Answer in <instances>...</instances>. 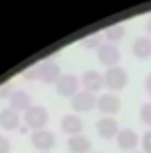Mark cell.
I'll list each match as a JSON object with an SVG mask.
<instances>
[{"instance_id":"13","label":"cell","mask_w":151,"mask_h":153,"mask_svg":"<svg viewBox=\"0 0 151 153\" xmlns=\"http://www.w3.org/2000/svg\"><path fill=\"white\" fill-rule=\"evenodd\" d=\"M139 143V135L132 128H123L117 134V144L121 150H133Z\"/></svg>"},{"instance_id":"19","label":"cell","mask_w":151,"mask_h":153,"mask_svg":"<svg viewBox=\"0 0 151 153\" xmlns=\"http://www.w3.org/2000/svg\"><path fill=\"white\" fill-rule=\"evenodd\" d=\"M82 45H84L85 48H100L103 43H101V36H100V34H94V36H91V38L84 39Z\"/></svg>"},{"instance_id":"2","label":"cell","mask_w":151,"mask_h":153,"mask_svg":"<svg viewBox=\"0 0 151 153\" xmlns=\"http://www.w3.org/2000/svg\"><path fill=\"white\" fill-rule=\"evenodd\" d=\"M38 70V80L44 82V84H57L59 78H61V68L57 62H52V61H44L36 66Z\"/></svg>"},{"instance_id":"22","label":"cell","mask_w":151,"mask_h":153,"mask_svg":"<svg viewBox=\"0 0 151 153\" xmlns=\"http://www.w3.org/2000/svg\"><path fill=\"white\" fill-rule=\"evenodd\" d=\"M25 78H27V80H36V78H38V70H36V66L30 68L29 71H25Z\"/></svg>"},{"instance_id":"25","label":"cell","mask_w":151,"mask_h":153,"mask_svg":"<svg viewBox=\"0 0 151 153\" xmlns=\"http://www.w3.org/2000/svg\"><path fill=\"white\" fill-rule=\"evenodd\" d=\"M146 32H148V34L151 36V20L148 22V23H146Z\"/></svg>"},{"instance_id":"1","label":"cell","mask_w":151,"mask_h":153,"mask_svg":"<svg viewBox=\"0 0 151 153\" xmlns=\"http://www.w3.org/2000/svg\"><path fill=\"white\" fill-rule=\"evenodd\" d=\"M103 78H105V85L110 91H121L128 84V73L123 68H119V66L109 68L107 73L103 75Z\"/></svg>"},{"instance_id":"5","label":"cell","mask_w":151,"mask_h":153,"mask_svg":"<svg viewBox=\"0 0 151 153\" xmlns=\"http://www.w3.org/2000/svg\"><path fill=\"white\" fill-rule=\"evenodd\" d=\"M119 59H121V52L112 43H105V45H101L98 48V61L101 64H105L109 68H114V66H117Z\"/></svg>"},{"instance_id":"17","label":"cell","mask_w":151,"mask_h":153,"mask_svg":"<svg viewBox=\"0 0 151 153\" xmlns=\"http://www.w3.org/2000/svg\"><path fill=\"white\" fill-rule=\"evenodd\" d=\"M124 27L123 25H112V27H109L107 30H105V39L107 41H110V43H115V41H121V39L124 38Z\"/></svg>"},{"instance_id":"21","label":"cell","mask_w":151,"mask_h":153,"mask_svg":"<svg viewBox=\"0 0 151 153\" xmlns=\"http://www.w3.org/2000/svg\"><path fill=\"white\" fill-rule=\"evenodd\" d=\"M0 153H11V143L4 135H0Z\"/></svg>"},{"instance_id":"6","label":"cell","mask_w":151,"mask_h":153,"mask_svg":"<svg viewBox=\"0 0 151 153\" xmlns=\"http://www.w3.org/2000/svg\"><path fill=\"white\" fill-rule=\"evenodd\" d=\"M55 85H57V93L64 98H70V96L73 98L78 93V78L75 75H62Z\"/></svg>"},{"instance_id":"20","label":"cell","mask_w":151,"mask_h":153,"mask_svg":"<svg viewBox=\"0 0 151 153\" xmlns=\"http://www.w3.org/2000/svg\"><path fill=\"white\" fill-rule=\"evenodd\" d=\"M142 148H144V153H151V130L146 132L142 137Z\"/></svg>"},{"instance_id":"8","label":"cell","mask_w":151,"mask_h":153,"mask_svg":"<svg viewBox=\"0 0 151 153\" xmlns=\"http://www.w3.org/2000/svg\"><path fill=\"white\" fill-rule=\"evenodd\" d=\"M98 109H100V112H103V114H115V112H119V109H121V100L112 94V93H107V94H101L100 98H98V105H96Z\"/></svg>"},{"instance_id":"9","label":"cell","mask_w":151,"mask_h":153,"mask_svg":"<svg viewBox=\"0 0 151 153\" xmlns=\"http://www.w3.org/2000/svg\"><path fill=\"white\" fill-rule=\"evenodd\" d=\"M30 141H32V144H34L38 150H41V152H48V150L55 144V137H53V134L48 132V130H34Z\"/></svg>"},{"instance_id":"14","label":"cell","mask_w":151,"mask_h":153,"mask_svg":"<svg viewBox=\"0 0 151 153\" xmlns=\"http://www.w3.org/2000/svg\"><path fill=\"white\" fill-rule=\"evenodd\" d=\"M18 125H20V114L16 111H13L9 107L0 112V126L4 130H14V128H18Z\"/></svg>"},{"instance_id":"11","label":"cell","mask_w":151,"mask_h":153,"mask_svg":"<svg viewBox=\"0 0 151 153\" xmlns=\"http://www.w3.org/2000/svg\"><path fill=\"white\" fill-rule=\"evenodd\" d=\"M9 107L16 112H27L30 107H32V102H30V96L25 93V91H14L13 96L9 98Z\"/></svg>"},{"instance_id":"27","label":"cell","mask_w":151,"mask_h":153,"mask_svg":"<svg viewBox=\"0 0 151 153\" xmlns=\"http://www.w3.org/2000/svg\"><path fill=\"white\" fill-rule=\"evenodd\" d=\"M135 153H141V152H135Z\"/></svg>"},{"instance_id":"12","label":"cell","mask_w":151,"mask_h":153,"mask_svg":"<svg viewBox=\"0 0 151 153\" xmlns=\"http://www.w3.org/2000/svg\"><path fill=\"white\" fill-rule=\"evenodd\" d=\"M82 128H84V123H82V119L75 114H66L62 117V121H61V130H62L64 134H70L71 137H73V135H80Z\"/></svg>"},{"instance_id":"10","label":"cell","mask_w":151,"mask_h":153,"mask_svg":"<svg viewBox=\"0 0 151 153\" xmlns=\"http://www.w3.org/2000/svg\"><path fill=\"white\" fill-rule=\"evenodd\" d=\"M96 132L101 139H112L119 134V128H117V121L112 117H103V119H98L96 123Z\"/></svg>"},{"instance_id":"26","label":"cell","mask_w":151,"mask_h":153,"mask_svg":"<svg viewBox=\"0 0 151 153\" xmlns=\"http://www.w3.org/2000/svg\"><path fill=\"white\" fill-rule=\"evenodd\" d=\"M41 153H48V152H41Z\"/></svg>"},{"instance_id":"15","label":"cell","mask_w":151,"mask_h":153,"mask_svg":"<svg viewBox=\"0 0 151 153\" xmlns=\"http://www.w3.org/2000/svg\"><path fill=\"white\" fill-rule=\"evenodd\" d=\"M133 55L139 59H150L151 57V39L150 38H137L133 41Z\"/></svg>"},{"instance_id":"18","label":"cell","mask_w":151,"mask_h":153,"mask_svg":"<svg viewBox=\"0 0 151 153\" xmlns=\"http://www.w3.org/2000/svg\"><path fill=\"white\" fill-rule=\"evenodd\" d=\"M139 117L144 125H150L151 126V103H144L139 111Z\"/></svg>"},{"instance_id":"4","label":"cell","mask_w":151,"mask_h":153,"mask_svg":"<svg viewBox=\"0 0 151 153\" xmlns=\"http://www.w3.org/2000/svg\"><path fill=\"white\" fill-rule=\"evenodd\" d=\"M94 105H98V100L94 93H89V91H78L71 98V107L76 112H89L91 109H94Z\"/></svg>"},{"instance_id":"7","label":"cell","mask_w":151,"mask_h":153,"mask_svg":"<svg viewBox=\"0 0 151 153\" xmlns=\"http://www.w3.org/2000/svg\"><path fill=\"white\" fill-rule=\"evenodd\" d=\"M82 85L85 87V91L96 93V91H100L105 85V78H103V75L100 71H96V70H87L82 75Z\"/></svg>"},{"instance_id":"16","label":"cell","mask_w":151,"mask_h":153,"mask_svg":"<svg viewBox=\"0 0 151 153\" xmlns=\"http://www.w3.org/2000/svg\"><path fill=\"white\" fill-rule=\"evenodd\" d=\"M68 150L71 153H87L91 150V141L84 135H73L68 139Z\"/></svg>"},{"instance_id":"3","label":"cell","mask_w":151,"mask_h":153,"mask_svg":"<svg viewBox=\"0 0 151 153\" xmlns=\"http://www.w3.org/2000/svg\"><path fill=\"white\" fill-rule=\"evenodd\" d=\"M25 123L27 126L34 128V130H43V126L48 123V112L44 107H39V105H32L27 112H25Z\"/></svg>"},{"instance_id":"23","label":"cell","mask_w":151,"mask_h":153,"mask_svg":"<svg viewBox=\"0 0 151 153\" xmlns=\"http://www.w3.org/2000/svg\"><path fill=\"white\" fill-rule=\"evenodd\" d=\"M13 93H14V91H11V87H9V89H7V87H2V89H0V98H11Z\"/></svg>"},{"instance_id":"24","label":"cell","mask_w":151,"mask_h":153,"mask_svg":"<svg viewBox=\"0 0 151 153\" xmlns=\"http://www.w3.org/2000/svg\"><path fill=\"white\" fill-rule=\"evenodd\" d=\"M144 85H146V91H148V94L151 96V73L148 75V78H146V84H144Z\"/></svg>"}]
</instances>
